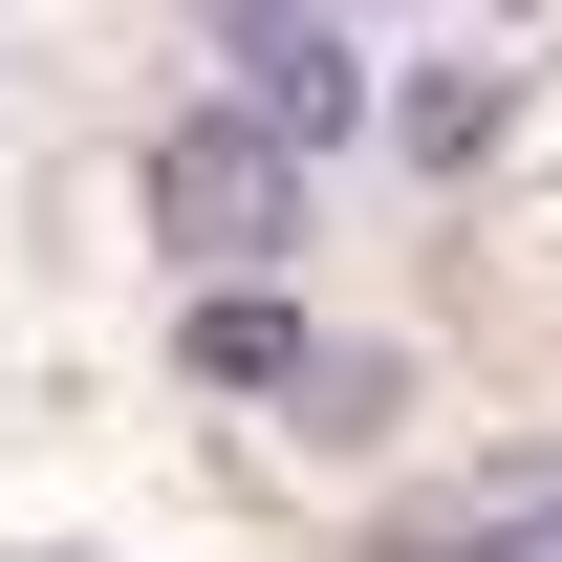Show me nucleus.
<instances>
[{"mask_svg":"<svg viewBox=\"0 0 562 562\" xmlns=\"http://www.w3.org/2000/svg\"><path fill=\"white\" fill-rule=\"evenodd\" d=\"M151 238L195 281H260L281 238H303V151H281L260 109H173V131H151Z\"/></svg>","mask_w":562,"mask_h":562,"instance_id":"1","label":"nucleus"},{"mask_svg":"<svg viewBox=\"0 0 562 562\" xmlns=\"http://www.w3.org/2000/svg\"><path fill=\"white\" fill-rule=\"evenodd\" d=\"M238 66H260V131H281V151L368 131V66H347V22H325V0H260V44H238Z\"/></svg>","mask_w":562,"mask_h":562,"instance_id":"2","label":"nucleus"},{"mask_svg":"<svg viewBox=\"0 0 562 562\" xmlns=\"http://www.w3.org/2000/svg\"><path fill=\"white\" fill-rule=\"evenodd\" d=\"M173 347H195V390H347L325 325H303L281 281H195V325H173Z\"/></svg>","mask_w":562,"mask_h":562,"instance_id":"3","label":"nucleus"},{"mask_svg":"<svg viewBox=\"0 0 562 562\" xmlns=\"http://www.w3.org/2000/svg\"><path fill=\"white\" fill-rule=\"evenodd\" d=\"M432 562H562V497H497V519H454Z\"/></svg>","mask_w":562,"mask_h":562,"instance_id":"4","label":"nucleus"},{"mask_svg":"<svg viewBox=\"0 0 562 562\" xmlns=\"http://www.w3.org/2000/svg\"><path fill=\"white\" fill-rule=\"evenodd\" d=\"M497 22H541V0H497Z\"/></svg>","mask_w":562,"mask_h":562,"instance_id":"5","label":"nucleus"}]
</instances>
